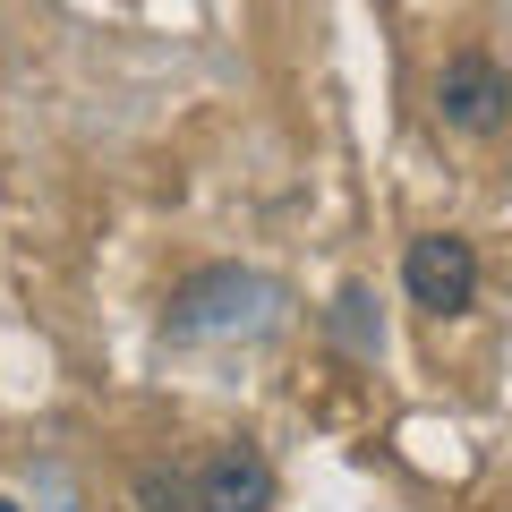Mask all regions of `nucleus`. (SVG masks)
<instances>
[{
  "label": "nucleus",
  "mask_w": 512,
  "mask_h": 512,
  "mask_svg": "<svg viewBox=\"0 0 512 512\" xmlns=\"http://www.w3.org/2000/svg\"><path fill=\"white\" fill-rule=\"evenodd\" d=\"M188 495H197V512H274V470L256 444H214L188 478Z\"/></svg>",
  "instance_id": "7ed1b4c3"
},
{
  "label": "nucleus",
  "mask_w": 512,
  "mask_h": 512,
  "mask_svg": "<svg viewBox=\"0 0 512 512\" xmlns=\"http://www.w3.org/2000/svg\"><path fill=\"white\" fill-rule=\"evenodd\" d=\"M256 299H265V282H256V274L214 265V274L180 282V299H171V333H231V325H256Z\"/></svg>",
  "instance_id": "20e7f679"
},
{
  "label": "nucleus",
  "mask_w": 512,
  "mask_h": 512,
  "mask_svg": "<svg viewBox=\"0 0 512 512\" xmlns=\"http://www.w3.org/2000/svg\"><path fill=\"white\" fill-rule=\"evenodd\" d=\"M402 291L427 316H470L478 308V248L461 231H419L402 248Z\"/></svg>",
  "instance_id": "f03ea898"
},
{
  "label": "nucleus",
  "mask_w": 512,
  "mask_h": 512,
  "mask_svg": "<svg viewBox=\"0 0 512 512\" xmlns=\"http://www.w3.org/2000/svg\"><path fill=\"white\" fill-rule=\"evenodd\" d=\"M333 325L350 333V350H384V333L367 325V291H342V316H333Z\"/></svg>",
  "instance_id": "423d86ee"
},
{
  "label": "nucleus",
  "mask_w": 512,
  "mask_h": 512,
  "mask_svg": "<svg viewBox=\"0 0 512 512\" xmlns=\"http://www.w3.org/2000/svg\"><path fill=\"white\" fill-rule=\"evenodd\" d=\"M512 111V77L504 60L487 52V43H461L453 60L436 69V120L453 128V137H495Z\"/></svg>",
  "instance_id": "f257e3e1"
},
{
  "label": "nucleus",
  "mask_w": 512,
  "mask_h": 512,
  "mask_svg": "<svg viewBox=\"0 0 512 512\" xmlns=\"http://www.w3.org/2000/svg\"><path fill=\"white\" fill-rule=\"evenodd\" d=\"M128 504H137V512H197V495H188V470L146 461V470L128 478Z\"/></svg>",
  "instance_id": "39448f33"
}]
</instances>
